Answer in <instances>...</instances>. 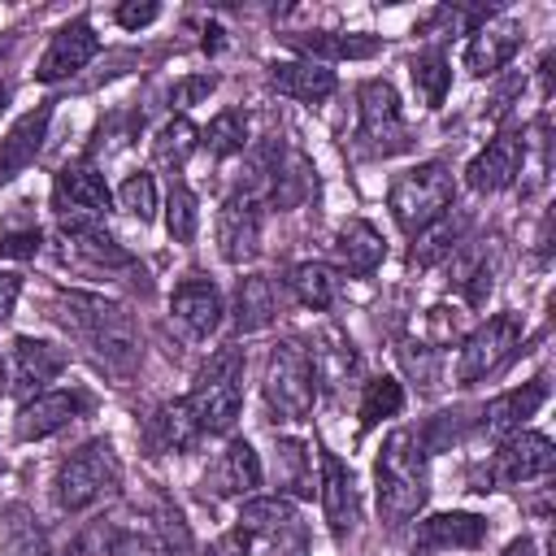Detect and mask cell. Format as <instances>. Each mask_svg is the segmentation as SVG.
I'll list each match as a JSON object with an SVG mask.
<instances>
[{"mask_svg":"<svg viewBox=\"0 0 556 556\" xmlns=\"http://www.w3.org/2000/svg\"><path fill=\"white\" fill-rule=\"evenodd\" d=\"M334 256H339V265L348 269V274H374L382 261H387V243H382V235L369 226V222H361V217H352L348 226H339V235H334Z\"/></svg>","mask_w":556,"mask_h":556,"instance_id":"4316f807","label":"cell"},{"mask_svg":"<svg viewBox=\"0 0 556 556\" xmlns=\"http://www.w3.org/2000/svg\"><path fill=\"white\" fill-rule=\"evenodd\" d=\"M261 178H269V200L278 208H300L317 191V178H313V165H308L304 152L274 148L269 152V165H261Z\"/></svg>","mask_w":556,"mask_h":556,"instance_id":"ffe728a7","label":"cell"},{"mask_svg":"<svg viewBox=\"0 0 556 556\" xmlns=\"http://www.w3.org/2000/svg\"><path fill=\"white\" fill-rule=\"evenodd\" d=\"M156 13H161L156 4H135V0H130V4H117V13H113V17H117V26H126V30H139V26L156 22Z\"/></svg>","mask_w":556,"mask_h":556,"instance_id":"681fc988","label":"cell"},{"mask_svg":"<svg viewBox=\"0 0 556 556\" xmlns=\"http://www.w3.org/2000/svg\"><path fill=\"white\" fill-rule=\"evenodd\" d=\"M152 530H156V543H161V547H187V543H191L187 521H182V513H178L174 504H156Z\"/></svg>","mask_w":556,"mask_h":556,"instance_id":"7bdbcfd3","label":"cell"},{"mask_svg":"<svg viewBox=\"0 0 556 556\" xmlns=\"http://www.w3.org/2000/svg\"><path fill=\"white\" fill-rule=\"evenodd\" d=\"M356 109H361V126L356 139L369 156H395L408 148V126L400 113V96L387 78H369L356 91Z\"/></svg>","mask_w":556,"mask_h":556,"instance_id":"8992f818","label":"cell"},{"mask_svg":"<svg viewBox=\"0 0 556 556\" xmlns=\"http://www.w3.org/2000/svg\"><path fill=\"white\" fill-rule=\"evenodd\" d=\"M204 482H208L217 495H252V491L261 486V456L252 452L248 439H230V443L217 452V460H213V469H208Z\"/></svg>","mask_w":556,"mask_h":556,"instance_id":"cb8c5ba5","label":"cell"},{"mask_svg":"<svg viewBox=\"0 0 556 556\" xmlns=\"http://www.w3.org/2000/svg\"><path fill=\"white\" fill-rule=\"evenodd\" d=\"M269 83H274V91H282V96H291V100H300V104H321V100H330L334 96V87H339V78H334V70L330 65H321V61H274L269 65Z\"/></svg>","mask_w":556,"mask_h":556,"instance_id":"44dd1931","label":"cell"},{"mask_svg":"<svg viewBox=\"0 0 556 556\" xmlns=\"http://www.w3.org/2000/svg\"><path fill=\"white\" fill-rule=\"evenodd\" d=\"M9 43H13V39H9V35H0V61H4V52H9Z\"/></svg>","mask_w":556,"mask_h":556,"instance_id":"db71d44e","label":"cell"},{"mask_svg":"<svg viewBox=\"0 0 556 556\" xmlns=\"http://www.w3.org/2000/svg\"><path fill=\"white\" fill-rule=\"evenodd\" d=\"M39 252V230H9L0 235V261H30Z\"/></svg>","mask_w":556,"mask_h":556,"instance_id":"f6af8a7d","label":"cell"},{"mask_svg":"<svg viewBox=\"0 0 556 556\" xmlns=\"http://www.w3.org/2000/svg\"><path fill=\"white\" fill-rule=\"evenodd\" d=\"M83 408H87V395H83V391H43V395H35V400H26V404L17 408L13 434H17L22 443L48 439V434L65 430L70 421H78Z\"/></svg>","mask_w":556,"mask_h":556,"instance_id":"5bb4252c","label":"cell"},{"mask_svg":"<svg viewBox=\"0 0 556 556\" xmlns=\"http://www.w3.org/2000/svg\"><path fill=\"white\" fill-rule=\"evenodd\" d=\"M404 408V387L395 378H369L361 391V430H374L382 417H395Z\"/></svg>","mask_w":556,"mask_h":556,"instance_id":"f35d334b","label":"cell"},{"mask_svg":"<svg viewBox=\"0 0 556 556\" xmlns=\"http://www.w3.org/2000/svg\"><path fill=\"white\" fill-rule=\"evenodd\" d=\"M200 143L213 152V156H235L248 148V117L243 109H222L204 130H200Z\"/></svg>","mask_w":556,"mask_h":556,"instance_id":"8d00e7d4","label":"cell"},{"mask_svg":"<svg viewBox=\"0 0 556 556\" xmlns=\"http://www.w3.org/2000/svg\"><path fill=\"white\" fill-rule=\"evenodd\" d=\"M374 478H378V513L382 521L400 526L408 517L421 513L426 495H430V478H426V447L417 443L413 430H391L382 452H378V465H374Z\"/></svg>","mask_w":556,"mask_h":556,"instance_id":"7a4b0ae2","label":"cell"},{"mask_svg":"<svg viewBox=\"0 0 556 556\" xmlns=\"http://www.w3.org/2000/svg\"><path fill=\"white\" fill-rule=\"evenodd\" d=\"M300 517H295V504L287 500V495H252V500H243V508H239V530H248L252 539H269V534H278V530H287V526H295Z\"/></svg>","mask_w":556,"mask_h":556,"instance_id":"d6a6232c","label":"cell"},{"mask_svg":"<svg viewBox=\"0 0 556 556\" xmlns=\"http://www.w3.org/2000/svg\"><path fill=\"white\" fill-rule=\"evenodd\" d=\"M417 539L426 547H478L486 539V517L478 513H434L421 521Z\"/></svg>","mask_w":556,"mask_h":556,"instance_id":"f546056e","label":"cell"},{"mask_svg":"<svg viewBox=\"0 0 556 556\" xmlns=\"http://www.w3.org/2000/svg\"><path fill=\"white\" fill-rule=\"evenodd\" d=\"M261 543H265V556H308V534H304L300 521L278 530V534H269V539H261Z\"/></svg>","mask_w":556,"mask_h":556,"instance_id":"ee69618b","label":"cell"},{"mask_svg":"<svg viewBox=\"0 0 556 556\" xmlns=\"http://www.w3.org/2000/svg\"><path fill=\"white\" fill-rule=\"evenodd\" d=\"M17 291H22L17 274H0V321L13 313V304H17Z\"/></svg>","mask_w":556,"mask_h":556,"instance_id":"f907efd6","label":"cell"},{"mask_svg":"<svg viewBox=\"0 0 556 556\" xmlns=\"http://www.w3.org/2000/svg\"><path fill=\"white\" fill-rule=\"evenodd\" d=\"M504 556H539V547H534V539H513L504 547Z\"/></svg>","mask_w":556,"mask_h":556,"instance_id":"f5cc1de1","label":"cell"},{"mask_svg":"<svg viewBox=\"0 0 556 556\" xmlns=\"http://www.w3.org/2000/svg\"><path fill=\"white\" fill-rule=\"evenodd\" d=\"M287 291L304 304V308H330L334 304V295H339V274L330 269V265H321V261H300V265H291L287 269Z\"/></svg>","mask_w":556,"mask_h":556,"instance_id":"1f68e13d","label":"cell"},{"mask_svg":"<svg viewBox=\"0 0 556 556\" xmlns=\"http://www.w3.org/2000/svg\"><path fill=\"white\" fill-rule=\"evenodd\" d=\"M278 304H282V291L269 274L239 278V287H235V326H239V334L265 330L278 317Z\"/></svg>","mask_w":556,"mask_h":556,"instance_id":"484cf974","label":"cell"},{"mask_svg":"<svg viewBox=\"0 0 556 556\" xmlns=\"http://www.w3.org/2000/svg\"><path fill=\"white\" fill-rule=\"evenodd\" d=\"M408 74H413V87L421 91V100H426L430 109L443 104V96H447V87H452V65H447V56H443L439 48L417 52L413 65H408Z\"/></svg>","mask_w":556,"mask_h":556,"instance_id":"d590c367","label":"cell"},{"mask_svg":"<svg viewBox=\"0 0 556 556\" xmlns=\"http://www.w3.org/2000/svg\"><path fill=\"white\" fill-rule=\"evenodd\" d=\"M122 482V460L113 452V443L104 439H87L83 447H74L61 469H56V504L65 513H83L96 500H104L113 486Z\"/></svg>","mask_w":556,"mask_h":556,"instance_id":"277c9868","label":"cell"},{"mask_svg":"<svg viewBox=\"0 0 556 556\" xmlns=\"http://www.w3.org/2000/svg\"><path fill=\"white\" fill-rule=\"evenodd\" d=\"M195 226H200V208H195V195L174 182L169 195H165V230L174 243H191L195 239Z\"/></svg>","mask_w":556,"mask_h":556,"instance_id":"ab89813d","label":"cell"},{"mask_svg":"<svg viewBox=\"0 0 556 556\" xmlns=\"http://www.w3.org/2000/svg\"><path fill=\"white\" fill-rule=\"evenodd\" d=\"M521 348V317L517 313H500L486 326H478L473 334H465L460 356H456V382H482L486 374H495L513 352Z\"/></svg>","mask_w":556,"mask_h":556,"instance_id":"52a82bcc","label":"cell"},{"mask_svg":"<svg viewBox=\"0 0 556 556\" xmlns=\"http://www.w3.org/2000/svg\"><path fill=\"white\" fill-rule=\"evenodd\" d=\"M308 361H313L317 387H321V382H326V387H343V382L356 374V352H352V339H348L343 330H334V326H326V330L317 334V343H313Z\"/></svg>","mask_w":556,"mask_h":556,"instance_id":"f1b7e54d","label":"cell"},{"mask_svg":"<svg viewBox=\"0 0 556 556\" xmlns=\"http://www.w3.org/2000/svg\"><path fill=\"white\" fill-rule=\"evenodd\" d=\"M65 348H56V343H43V339H17L13 343V356H9V369H4V382H9V391L26 404V400H35V395H43L48 391V382H56L61 378V369H65Z\"/></svg>","mask_w":556,"mask_h":556,"instance_id":"9c48e42d","label":"cell"},{"mask_svg":"<svg viewBox=\"0 0 556 556\" xmlns=\"http://www.w3.org/2000/svg\"><path fill=\"white\" fill-rule=\"evenodd\" d=\"M96 52H100V35H96V26H91L87 17H74V22H65V26L52 35L48 52L39 56L35 78H39V83H65V78H74Z\"/></svg>","mask_w":556,"mask_h":556,"instance_id":"4fadbf2b","label":"cell"},{"mask_svg":"<svg viewBox=\"0 0 556 556\" xmlns=\"http://www.w3.org/2000/svg\"><path fill=\"white\" fill-rule=\"evenodd\" d=\"M61 556H78V547H70V552H61Z\"/></svg>","mask_w":556,"mask_h":556,"instance_id":"9f6ffc18","label":"cell"},{"mask_svg":"<svg viewBox=\"0 0 556 556\" xmlns=\"http://www.w3.org/2000/svg\"><path fill=\"white\" fill-rule=\"evenodd\" d=\"M200 434H204V430H200V421H195L187 395H182V400H169V404H161V408H152V417L143 421V447H148L152 456H161V452H187V447L200 443Z\"/></svg>","mask_w":556,"mask_h":556,"instance_id":"e0dca14e","label":"cell"},{"mask_svg":"<svg viewBox=\"0 0 556 556\" xmlns=\"http://www.w3.org/2000/svg\"><path fill=\"white\" fill-rule=\"evenodd\" d=\"M169 313L174 321L182 326L187 339H208L217 326H222V291L208 282V278H187L178 282L174 300H169Z\"/></svg>","mask_w":556,"mask_h":556,"instance_id":"9a60e30c","label":"cell"},{"mask_svg":"<svg viewBox=\"0 0 556 556\" xmlns=\"http://www.w3.org/2000/svg\"><path fill=\"white\" fill-rule=\"evenodd\" d=\"M317 465H321V478H317L321 513H326L330 530L343 534V530H352V521H356V486H352V469H348L334 452H321Z\"/></svg>","mask_w":556,"mask_h":556,"instance_id":"7402d4cb","label":"cell"},{"mask_svg":"<svg viewBox=\"0 0 556 556\" xmlns=\"http://www.w3.org/2000/svg\"><path fill=\"white\" fill-rule=\"evenodd\" d=\"M48 117H52V109L39 104V109L22 113V117L9 126V135L0 139V182L17 178V174L39 156V148H43V139H48Z\"/></svg>","mask_w":556,"mask_h":556,"instance_id":"603a6c76","label":"cell"},{"mask_svg":"<svg viewBox=\"0 0 556 556\" xmlns=\"http://www.w3.org/2000/svg\"><path fill=\"white\" fill-rule=\"evenodd\" d=\"M4 100H9V87H4V83H0V109H4Z\"/></svg>","mask_w":556,"mask_h":556,"instance_id":"11a10c76","label":"cell"},{"mask_svg":"<svg viewBox=\"0 0 556 556\" xmlns=\"http://www.w3.org/2000/svg\"><path fill=\"white\" fill-rule=\"evenodd\" d=\"M291 48L304 52V61H365L378 52L374 35H339V30H308V35H291Z\"/></svg>","mask_w":556,"mask_h":556,"instance_id":"83f0119b","label":"cell"},{"mask_svg":"<svg viewBox=\"0 0 556 556\" xmlns=\"http://www.w3.org/2000/svg\"><path fill=\"white\" fill-rule=\"evenodd\" d=\"M152 543L148 539H113V556H148Z\"/></svg>","mask_w":556,"mask_h":556,"instance_id":"816d5d0a","label":"cell"},{"mask_svg":"<svg viewBox=\"0 0 556 556\" xmlns=\"http://www.w3.org/2000/svg\"><path fill=\"white\" fill-rule=\"evenodd\" d=\"M452 339H460V317L452 308H443V304L430 308V339L426 343L434 348V343H452Z\"/></svg>","mask_w":556,"mask_h":556,"instance_id":"7dc6e473","label":"cell"},{"mask_svg":"<svg viewBox=\"0 0 556 556\" xmlns=\"http://www.w3.org/2000/svg\"><path fill=\"white\" fill-rule=\"evenodd\" d=\"M248 543H252V534L248 530H226L222 539H213L208 547H204V556H248Z\"/></svg>","mask_w":556,"mask_h":556,"instance_id":"c3c4849f","label":"cell"},{"mask_svg":"<svg viewBox=\"0 0 556 556\" xmlns=\"http://www.w3.org/2000/svg\"><path fill=\"white\" fill-rule=\"evenodd\" d=\"M187 404H191V413H195L204 434H226L239 421L243 387H239V378H195Z\"/></svg>","mask_w":556,"mask_h":556,"instance_id":"2e32d148","label":"cell"},{"mask_svg":"<svg viewBox=\"0 0 556 556\" xmlns=\"http://www.w3.org/2000/svg\"><path fill=\"white\" fill-rule=\"evenodd\" d=\"M400 365L417 387H434L439 382V348H430L421 339H404L400 343Z\"/></svg>","mask_w":556,"mask_h":556,"instance_id":"b9f144b4","label":"cell"},{"mask_svg":"<svg viewBox=\"0 0 556 556\" xmlns=\"http://www.w3.org/2000/svg\"><path fill=\"white\" fill-rule=\"evenodd\" d=\"M460 248V222L456 217H439V222H430L426 230H417L413 235V265H434V261H443V256H452Z\"/></svg>","mask_w":556,"mask_h":556,"instance_id":"e575fe53","label":"cell"},{"mask_svg":"<svg viewBox=\"0 0 556 556\" xmlns=\"http://www.w3.org/2000/svg\"><path fill=\"white\" fill-rule=\"evenodd\" d=\"M265 400L282 421H304L317 404V374L308 361V348L295 339L274 343L269 365H265Z\"/></svg>","mask_w":556,"mask_h":556,"instance_id":"5b68a950","label":"cell"},{"mask_svg":"<svg viewBox=\"0 0 556 556\" xmlns=\"http://www.w3.org/2000/svg\"><path fill=\"white\" fill-rule=\"evenodd\" d=\"M521 48V22L504 17V13H491L482 17L478 26H469V43H465V70L473 78H486V74H500Z\"/></svg>","mask_w":556,"mask_h":556,"instance_id":"30bf717a","label":"cell"},{"mask_svg":"<svg viewBox=\"0 0 556 556\" xmlns=\"http://www.w3.org/2000/svg\"><path fill=\"white\" fill-rule=\"evenodd\" d=\"M543 400H547V382H543V378H534V382H526V387H513V391L495 395V400L482 408L478 430H482L486 439H508V434H517V430L526 426V417L539 413Z\"/></svg>","mask_w":556,"mask_h":556,"instance_id":"ac0fdd59","label":"cell"},{"mask_svg":"<svg viewBox=\"0 0 556 556\" xmlns=\"http://www.w3.org/2000/svg\"><path fill=\"white\" fill-rule=\"evenodd\" d=\"M217 252L230 265L256 261V252H261V213H256L252 191H235L217 208Z\"/></svg>","mask_w":556,"mask_h":556,"instance_id":"7c38bea8","label":"cell"},{"mask_svg":"<svg viewBox=\"0 0 556 556\" xmlns=\"http://www.w3.org/2000/svg\"><path fill=\"white\" fill-rule=\"evenodd\" d=\"M0 382H4V369H0ZM0 391H4V387H0Z\"/></svg>","mask_w":556,"mask_h":556,"instance_id":"6f0895ef","label":"cell"},{"mask_svg":"<svg viewBox=\"0 0 556 556\" xmlns=\"http://www.w3.org/2000/svg\"><path fill=\"white\" fill-rule=\"evenodd\" d=\"M61 239H65V256H83L91 265H109V269H135L130 252L100 226V222H61Z\"/></svg>","mask_w":556,"mask_h":556,"instance_id":"d4e9b609","label":"cell"},{"mask_svg":"<svg viewBox=\"0 0 556 556\" xmlns=\"http://www.w3.org/2000/svg\"><path fill=\"white\" fill-rule=\"evenodd\" d=\"M117 204H122L135 222H152V217H156V182H152V174H130V178L117 187Z\"/></svg>","mask_w":556,"mask_h":556,"instance_id":"60d3db41","label":"cell"},{"mask_svg":"<svg viewBox=\"0 0 556 556\" xmlns=\"http://www.w3.org/2000/svg\"><path fill=\"white\" fill-rule=\"evenodd\" d=\"M452 200H456V182H452V169L439 161L404 169L387 191V208L404 235H417L430 222H439L452 208Z\"/></svg>","mask_w":556,"mask_h":556,"instance_id":"3957f363","label":"cell"},{"mask_svg":"<svg viewBox=\"0 0 556 556\" xmlns=\"http://www.w3.org/2000/svg\"><path fill=\"white\" fill-rule=\"evenodd\" d=\"M521 174V135H495L465 169V182L473 191H504L508 182H517Z\"/></svg>","mask_w":556,"mask_h":556,"instance_id":"d6986e66","label":"cell"},{"mask_svg":"<svg viewBox=\"0 0 556 556\" xmlns=\"http://www.w3.org/2000/svg\"><path fill=\"white\" fill-rule=\"evenodd\" d=\"M52 317L91 352V361L113 374V378H130L139 369L143 343L135 330V317L104 300V295H83V291H65L52 300Z\"/></svg>","mask_w":556,"mask_h":556,"instance_id":"6da1fadb","label":"cell"},{"mask_svg":"<svg viewBox=\"0 0 556 556\" xmlns=\"http://www.w3.org/2000/svg\"><path fill=\"white\" fill-rule=\"evenodd\" d=\"M278 478L291 495H313L317 482H313V452L300 443V439H278Z\"/></svg>","mask_w":556,"mask_h":556,"instance_id":"74e56055","label":"cell"},{"mask_svg":"<svg viewBox=\"0 0 556 556\" xmlns=\"http://www.w3.org/2000/svg\"><path fill=\"white\" fill-rule=\"evenodd\" d=\"M213 87H217L213 74H191V78H182V83L174 87V104H178V109H191V104H200Z\"/></svg>","mask_w":556,"mask_h":556,"instance_id":"bcb514c9","label":"cell"},{"mask_svg":"<svg viewBox=\"0 0 556 556\" xmlns=\"http://www.w3.org/2000/svg\"><path fill=\"white\" fill-rule=\"evenodd\" d=\"M52 204L61 222H100L109 213V187L96 165H65L52 178Z\"/></svg>","mask_w":556,"mask_h":556,"instance_id":"8fae6325","label":"cell"},{"mask_svg":"<svg viewBox=\"0 0 556 556\" xmlns=\"http://www.w3.org/2000/svg\"><path fill=\"white\" fill-rule=\"evenodd\" d=\"M452 282L460 287V295H465L469 308L486 304V295H491V287H495V252L486 256L482 243L460 248L456 261H452Z\"/></svg>","mask_w":556,"mask_h":556,"instance_id":"4dcf8cb0","label":"cell"},{"mask_svg":"<svg viewBox=\"0 0 556 556\" xmlns=\"http://www.w3.org/2000/svg\"><path fill=\"white\" fill-rule=\"evenodd\" d=\"M195 148H200V130H195L182 113L169 117V122H161V130L152 135V161H156L161 169H169V174H178Z\"/></svg>","mask_w":556,"mask_h":556,"instance_id":"836d02e7","label":"cell"},{"mask_svg":"<svg viewBox=\"0 0 556 556\" xmlns=\"http://www.w3.org/2000/svg\"><path fill=\"white\" fill-rule=\"evenodd\" d=\"M556 460V447L547 434L539 430H517L508 439H500V452L491 456V469H486V486H513V482H530V478H543Z\"/></svg>","mask_w":556,"mask_h":556,"instance_id":"ba28073f","label":"cell"}]
</instances>
